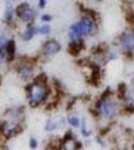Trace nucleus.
<instances>
[{"label": "nucleus", "instance_id": "obj_1", "mask_svg": "<svg viewBox=\"0 0 134 150\" xmlns=\"http://www.w3.org/2000/svg\"><path fill=\"white\" fill-rule=\"evenodd\" d=\"M25 90L28 94L29 104L31 107H37L40 103L46 101L51 92L50 89L46 85L37 83L28 84L25 87Z\"/></svg>", "mask_w": 134, "mask_h": 150}, {"label": "nucleus", "instance_id": "obj_2", "mask_svg": "<svg viewBox=\"0 0 134 150\" xmlns=\"http://www.w3.org/2000/svg\"><path fill=\"white\" fill-rule=\"evenodd\" d=\"M69 38L76 40L81 36L89 35L93 30V20L90 17H82L79 21L73 23L69 27Z\"/></svg>", "mask_w": 134, "mask_h": 150}, {"label": "nucleus", "instance_id": "obj_3", "mask_svg": "<svg viewBox=\"0 0 134 150\" xmlns=\"http://www.w3.org/2000/svg\"><path fill=\"white\" fill-rule=\"evenodd\" d=\"M96 109L99 114L107 119H113L117 115V105L109 97L100 98L96 103Z\"/></svg>", "mask_w": 134, "mask_h": 150}, {"label": "nucleus", "instance_id": "obj_4", "mask_svg": "<svg viewBox=\"0 0 134 150\" xmlns=\"http://www.w3.org/2000/svg\"><path fill=\"white\" fill-rule=\"evenodd\" d=\"M120 45L122 49L126 52H130L134 50V30L128 29L124 31L119 38Z\"/></svg>", "mask_w": 134, "mask_h": 150}, {"label": "nucleus", "instance_id": "obj_5", "mask_svg": "<svg viewBox=\"0 0 134 150\" xmlns=\"http://www.w3.org/2000/svg\"><path fill=\"white\" fill-rule=\"evenodd\" d=\"M42 50L46 55H54L61 50V45L56 40L51 39L46 41L44 44H43Z\"/></svg>", "mask_w": 134, "mask_h": 150}, {"label": "nucleus", "instance_id": "obj_6", "mask_svg": "<svg viewBox=\"0 0 134 150\" xmlns=\"http://www.w3.org/2000/svg\"><path fill=\"white\" fill-rule=\"evenodd\" d=\"M17 71H18L19 75H20L23 80H28L31 77V75H32V71H33L32 64L28 63L27 60H26L23 63L19 64V67L17 68Z\"/></svg>", "mask_w": 134, "mask_h": 150}, {"label": "nucleus", "instance_id": "obj_7", "mask_svg": "<svg viewBox=\"0 0 134 150\" xmlns=\"http://www.w3.org/2000/svg\"><path fill=\"white\" fill-rule=\"evenodd\" d=\"M83 48H84V43L81 38L76 40H71V42L68 44V52L72 56H77Z\"/></svg>", "mask_w": 134, "mask_h": 150}, {"label": "nucleus", "instance_id": "obj_8", "mask_svg": "<svg viewBox=\"0 0 134 150\" xmlns=\"http://www.w3.org/2000/svg\"><path fill=\"white\" fill-rule=\"evenodd\" d=\"M63 125H64V119L61 117H56V118H52V119L47 120L46 125H45V129L47 130V131H53V130L62 127Z\"/></svg>", "mask_w": 134, "mask_h": 150}, {"label": "nucleus", "instance_id": "obj_9", "mask_svg": "<svg viewBox=\"0 0 134 150\" xmlns=\"http://www.w3.org/2000/svg\"><path fill=\"white\" fill-rule=\"evenodd\" d=\"M15 50H16V44L15 41L13 39L8 41V44L6 46V52L7 55H8V59L7 61H12L15 58Z\"/></svg>", "mask_w": 134, "mask_h": 150}, {"label": "nucleus", "instance_id": "obj_10", "mask_svg": "<svg viewBox=\"0 0 134 150\" xmlns=\"http://www.w3.org/2000/svg\"><path fill=\"white\" fill-rule=\"evenodd\" d=\"M21 132H22V127L17 125L15 127H12V128L7 129L5 133H4V136H5L6 139H10L12 137H15L18 134H20Z\"/></svg>", "mask_w": 134, "mask_h": 150}, {"label": "nucleus", "instance_id": "obj_11", "mask_svg": "<svg viewBox=\"0 0 134 150\" xmlns=\"http://www.w3.org/2000/svg\"><path fill=\"white\" fill-rule=\"evenodd\" d=\"M34 34H36L35 27H34V26H31V25H28V27L26 28V30L24 31L23 34H22V39L24 41H29L33 38Z\"/></svg>", "mask_w": 134, "mask_h": 150}, {"label": "nucleus", "instance_id": "obj_12", "mask_svg": "<svg viewBox=\"0 0 134 150\" xmlns=\"http://www.w3.org/2000/svg\"><path fill=\"white\" fill-rule=\"evenodd\" d=\"M33 17H34V12L32 9L29 7L28 9H26V10L21 14V16L19 18L22 21H24V22H30V21L33 20Z\"/></svg>", "mask_w": 134, "mask_h": 150}, {"label": "nucleus", "instance_id": "obj_13", "mask_svg": "<svg viewBox=\"0 0 134 150\" xmlns=\"http://www.w3.org/2000/svg\"><path fill=\"white\" fill-rule=\"evenodd\" d=\"M13 13H14L13 8H12V6L10 5V4H8L6 7L5 14H4V18H5L6 23L10 24L12 22V19H13Z\"/></svg>", "mask_w": 134, "mask_h": 150}, {"label": "nucleus", "instance_id": "obj_14", "mask_svg": "<svg viewBox=\"0 0 134 150\" xmlns=\"http://www.w3.org/2000/svg\"><path fill=\"white\" fill-rule=\"evenodd\" d=\"M29 7H30V6H29V4L27 3V2H23V3L19 4V5L17 6V7H16V9H15L16 15L18 16V17H20L21 14H22L23 12L26 10V9H28Z\"/></svg>", "mask_w": 134, "mask_h": 150}, {"label": "nucleus", "instance_id": "obj_15", "mask_svg": "<svg viewBox=\"0 0 134 150\" xmlns=\"http://www.w3.org/2000/svg\"><path fill=\"white\" fill-rule=\"evenodd\" d=\"M47 80H48V78H47V76H46V74L45 73H40V74H38L37 76L35 77V79H34V83L46 85Z\"/></svg>", "mask_w": 134, "mask_h": 150}, {"label": "nucleus", "instance_id": "obj_16", "mask_svg": "<svg viewBox=\"0 0 134 150\" xmlns=\"http://www.w3.org/2000/svg\"><path fill=\"white\" fill-rule=\"evenodd\" d=\"M36 33H39V34H43V35H47L50 33L51 29L49 25H43V26H39V27H35Z\"/></svg>", "mask_w": 134, "mask_h": 150}, {"label": "nucleus", "instance_id": "obj_17", "mask_svg": "<svg viewBox=\"0 0 134 150\" xmlns=\"http://www.w3.org/2000/svg\"><path fill=\"white\" fill-rule=\"evenodd\" d=\"M67 121L70 125H72L73 127L80 126V120L78 117H76V116H70V117L67 119Z\"/></svg>", "mask_w": 134, "mask_h": 150}, {"label": "nucleus", "instance_id": "obj_18", "mask_svg": "<svg viewBox=\"0 0 134 150\" xmlns=\"http://www.w3.org/2000/svg\"><path fill=\"white\" fill-rule=\"evenodd\" d=\"M73 138H74V135H73L72 131H71V130H68V131L65 133L64 137L62 138V143H63V145L66 144L67 142H69V141H71V140H73Z\"/></svg>", "mask_w": 134, "mask_h": 150}, {"label": "nucleus", "instance_id": "obj_19", "mask_svg": "<svg viewBox=\"0 0 134 150\" xmlns=\"http://www.w3.org/2000/svg\"><path fill=\"white\" fill-rule=\"evenodd\" d=\"M8 41L9 40H7L5 35L0 36V48H1V49L6 50V46H7V44H8Z\"/></svg>", "mask_w": 134, "mask_h": 150}, {"label": "nucleus", "instance_id": "obj_20", "mask_svg": "<svg viewBox=\"0 0 134 150\" xmlns=\"http://www.w3.org/2000/svg\"><path fill=\"white\" fill-rule=\"evenodd\" d=\"M29 145H30V148H31V149L37 148V146H38L37 140L34 138V137H31V138H30V142H29Z\"/></svg>", "mask_w": 134, "mask_h": 150}, {"label": "nucleus", "instance_id": "obj_21", "mask_svg": "<svg viewBox=\"0 0 134 150\" xmlns=\"http://www.w3.org/2000/svg\"><path fill=\"white\" fill-rule=\"evenodd\" d=\"M82 134H83V136L85 137H88L90 134H91V132L90 131H87V129L85 128V121H83V127H82V130H81Z\"/></svg>", "mask_w": 134, "mask_h": 150}, {"label": "nucleus", "instance_id": "obj_22", "mask_svg": "<svg viewBox=\"0 0 134 150\" xmlns=\"http://www.w3.org/2000/svg\"><path fill=\"white\" fill-rule=\"evenodd\" d=\"M41 20L45 21V22H49V21L52 20V16L48 15V14H44V15L41 16Z\"/></svg>", "mask_w": 134, "mask_h": 150}, {"label": "nucleus", "instance_id": "obj_23", "mask_svg": "<svg viewBox=\"0 0 134 150\" xmlns=\"http://www.w3.org/2000/svg\"><path fill=\"white\" fill-rule=\"evenodd\" d=\"M74 148L75 149H80V148H82V144H81V142H79V141H75L74 142Z\"/></svg>", "mask_w": 134, "mask_h": 150}, {"label": "nucleus", "instance_id": "obj_24", "mask_svg": "<svg viewBox=\"0 0 134 150\" xmlns=\"http://www.w3.org/2000/svg\"><path fill=\"white\" fill-rule=\"evenodd\" d=\"M46 6V0H39V7L40 8H44Z\"/></svg>", "mask_w": 134, "mask_h": 150}, {"label": "nucleus", "instance_id": "obj_25", "mask_svg": "<svg viewBox=\"0 0 134 150\" xmlns=\"http://www.w3.org/2000/svg\"><path fill=\"white\" fill-rule=\"evenodd\" d=\"M0 149H8V147H6L5 145H2V146L0 147Z\"/></svg>", "mask_w": 134, "mask_h": 150}, {"label": "nucleus", "instance_id": "obj_26", "mask_svg": "<svg viewBox=\"0 0 134 150\" xmlns=\"http://www.w3.org/2000/svg\"><path fill=\"white\" fill-rule=\"evenodd\" d=\"M9 1H14V0H9Z\"/></svg>", "mask_w": 134, "mask_h": 150}]
</instances>
